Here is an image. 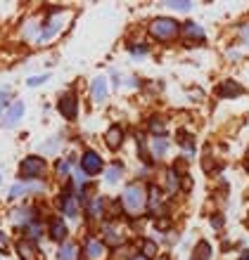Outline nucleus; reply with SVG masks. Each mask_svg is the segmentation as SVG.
Listing matches in <instances>:
<instances>
[{"label": "nucleus", "mask_w": 249, "mask_h": 260, "mask_svg": "<svg viewBox=\"0 0 249 260\" xmlns=\"http://www.w3.org/2000/svg\"><path fill=\"white\" fill-rule=\"evenodd\" d=\"M147 31H150V36H152L154 41L169 43V41H173V38H178L180 26H178V21L171 19V17H159V19H154L152 24H150Z\"/></svg>", "instance_id": "1"}, {"label": "nucleus", "mask_w": 249, "mask_h": 260, "mask_svg": "<svg viewBox=\"0 0 249 260\" xmlns=\"http://www.w3.org/2000/svg\"><path fill=\"white\" fill-rule=\"evenodd\" d=\"M147 206V194L140 182H133L124 189V211L128 213H140Z\"/></svg>", "instance_id": "2"}, {"label": "nucleus", "mask_w": 249, "mask_h": 260, "mask_svg": "<svg viewBox=\"0 0 249 260\" xmlns=\"http://www.w3.org/2000/svg\"><path fill=\"white\" fill-rule=\"evenodd\" d=\"M45 168H48V164H45L43 156H26L19 166V178L24 180V182H34V180L43 178Z\"/></svg>", "instance_id": "3"}, {"label": "nucleus", "mask_w": 249, "mask_h": 260, "mask_svg": "<svg viewBox=\"0 0 249 260\" xmlns=\"http://www.w3.org/2000/svg\"><path fill=\"white\" fill-rule=\"evenodd\" d=\"M57 109L62 114L67 121H74L78 116V97L74 90H67L62 97H60V102H57Z\"/></svg>", "instance_id": "4"}, {"label": "nucleus", "mask_w": 249, "mask_h": 260, "mask_svg": "<svg viewBox=\"0 0 249 260\" xmlns=\"http://www.w3.org/2000/svg\"><path fill=\"white\" fill-rule=\"evenodd\" d=\"M102 158H100V154L93 149H86L81 156V171L86 173V175H97V173H102Z\"/></svg>", "instance_id": "5"}, {"label": "nucleus", "mask_w": 249, "mask_h": 260, "mask_svg": "<svg viewBox=\"0 0 249 260\" xmlns=\"http://www.w3.org/2000/svg\"><path fill=\"white\" fill-rule=\"evenodd\" d=\"M17 255H19L21 260H43L41 248L36 246V241H31V239L17 241Z\"/></svg>", "instance_id": "6"}, {"label": "nucleus", "mask_w": 249, "mask_h": 260, "mask_svg": "<svg viewBox=\"0 0 249 260\" xmlns=\"http://www.w3.org/2000/svg\"><path fill=\"white\" fill-rule=\"evenodd\" d=\"M24 116V102H12L7 107V111L3 114V125L12 128L14 123H19V118Z\"/></svg>", "instance_id": "7"}, {"label": "nucleus", "mask_w": 249, "mask_h": 260, "mask_svg": "<svg viewBox=\"0 0 249 260\" xmlns=\"http://www.w3.org/2000/svg\"><path fill=\"white\" fill-rule=\"evenodd\" d=\"M60 206H62V211H64L67 218H78V199L74 197L69 189L62 192V197H60Z\"/></svg>", "instance_id": "8"}, {"label": "nucleus", "mask_w": 249, "mask_h": 260, "mask_svg": "<svg viewBox=\"0 0 249 260\" xmlns=\"http://www.w3.org/2000/svg\"><path fill=\"white\" fill-rule=\"evenodd\" d=\"M48 234L52 241H67V234H69V230H67V225H64L62 218H52L48 225Z\"/></svg>", "instance_id": "9"}, {"label": "nucleus", "mask_w": 249, "mask_h": 260, "mask_svg": "<svg viewBox=\"0 0 249 260\" xmlns=\"http://www.w3.org/2000/svg\"><path fill=\"white\" fill-rule=\"evenodd\" d=\"M216 95L218 97H240V95H244V88L240 85L237 81H223L218 88H216Z\"/></svg>", "instance_id": "10"}, {"label": "nucleus", "mask_w": 249, "mask_h": 260, "mask_svg": "<svg viewBox=\"0 0 249 260\" xmlns=\"http://www.w3.org/2000/svg\"><path fill=\"white\" fill-rule=\"evenodd\" d=\"M104 142H107V147L109 149H119L121 144H124V128L121 125H109V130L104 133Z\"/></svg>", "instance_id": "11"}, {"label": "nucleus", "mask_w": 249, "mask_h": 260, "mask_svg": "<svg viewBox=\"0 0 249 260\" xmlns=\"http://www.w3.org/2000/svg\"><path fill=\"white\" fill-rule=\"evenodd\" d=\"M43 182H19L10 189V199H17L21 194H36V192H43Z\"/></svg>", "instance_id": "12"}, {"label": "nucleus", "mask_w": 249, "mask_h": 260, "mask_svg": "<svg viewBox=\"0 0 249 260\" xmlns=\"http://www.w3.org/2000/svg\"><path fill=\"white\" fill-rule=\"evenodd\" d=\"M104 253H107L104 241H97V239H88V241H86V255H88L90 260H102Z\"/></svg>", "instance_id": "13"}, {"label": "nucleus", "mask_w": 249, "mask_h": 260, "mask_svg": "<svg viewBox=\"0 0 249 260\" xmlns=\"http://www.w3.org/2000/svg\"><path fill=\"white\" fill-rule=\"evenodd\" d=\"M62 28V19H50L48 24H43V31L38 34V38L36 41L38 43H48L52 36H57V31Z\"/></svg>", "instance_id": "14"}, {"label": "nucleus", "mask_w": 249, "mask_h": 260, "mask_svg": "<svg viewBox=\"0 0 249 260\" xmlns=\"http://www.w3.org/2000/svg\"><path fill=\"white\" fill-rule=\"evenodd\" d=\"M180 36H185V38H192V41H204V28L200 24H195V21H187L180 26Z\"/></svg>", "instance_id": "15"}, {"label": "nucleus", "mask_w": 249, "mask_h": 260, "mask_svg": "<svg viewBox=\"0 0 249 260\" xmlns=\"http://www.w3.org/2000/svg\"><path fill=\"white\" fill-rule=\"evenodd\" d=\"M90 90H93V100L95 102H104L107 100V81H104V76H97L93 85H90Z\"/></svg>", "instance_id": "16"}, {"label": "nucleus", "mask_w": 249, "mask_h": 260, "mask_svg": "<svg viewBox=\"0 0 249 260\" xmlns=\"http://www.w3.org/2000/svg\"><path fill=\"white\" fill-rule=\"evenodd\" d=\"M86 211H88V215L93 220L102 218V213H104V199L102 197H93L88 204H86Z\"/></svg>", "instance_id": "17"}, {"label": "nucleus", "mask_w": 249, "mask_h": 260, "mask_svg": "<svg viewBox=\"0 0 249 260\" xmlns=\"http://www.w3.org/2000/svg\"><path fill=\"white\" fill-rule=\"evenodd\" d=\"M57 260H78V246L74 241H64L62 246H60Z\"/></svg>", "instance_id": "18"}, {"label": "nucleus", "mask_w": 249, "mask_h": 260, "mask_svg": "<svg viewBox=\"0 0 249 260\" xmlns=\"http://www.w3.org/2000/svg\"><path fill=\"white\" fill-rule=\"evenodd\" d=\"M159 204H161L159 185H157V182H150V185H147V206H150V211H157Z\"/></svg>", "instance_id": "19"}, {"label": "nucleus", "mask_w": 249, "mask_h": 260, "mask_svg": "<svg viewBox=\"0 0 249 260\" xmlns=\"http://www.w3.org/2000/svg\"><path fill=\"white\" fill-rule=\"evenodd\" d=\"M192 260H211V244L209 241H197V246L192 251Z\"/></svg>", "instance_id": "20"}, {"label": "nucleus", "mask_w": 249, "mask_h": 260, "mask_svg": "<svg viewBox=\"0 0 249 260\" xmlns=\"http://www.w3.org/2000/svg\"><path fill=\"white\" fill-rule=\"evenodd\" d=\"M41 234H43L41 220H31L29 225H24V237H26V239L36 241V239H41Z\"/></svg>", "instance_id": "21"}, {"label": "nucleus", "mask_w": 249, "mask_h": 260, "mask_svg": "<svg viewBox=\"0 0 249 260\" xmlns=\"http://www.w3.org/2000/svg\"><path fill=\"white\" fill-rule=\"evenodd\" d=\"M150 144H152V158H164L166 156V151H169V142H166L164 137L157 135Z\"/></svg>", "instance_id": "22"}, {"label": "nucleus", "mask_w": 249, "mask_h": 260, "mask_svg": "<svg viewBox=\"0 0 249 260\" xmlns=\"http://www.w3.org/2000/svg\"><path fill=\"white\" fill-rule=\"evenodd\" d=\"M102 237H104V244H109V246H119L121 241H124V237H119L117 230L112 225H104L102 227Z\"/></svg>", "instance_id": "23"}, {"label": "nucleus", "mask_w": 249, "mask_h": 260, "mask_svg": "<svg viewBox=\"0 0 249 260\" xmlns=\"http://www.w3.org/2000/svg\"><path fill=\"white\" fill-rule=\"evenodd\" d=\"M178 185H180V180H178V168L173 166V168H169L166 171V189L169 192H178Z\"/></svg>", "instance_id": "24"}, {"label": "nucleus", "mask_w": 249, "mask_h": 260, "mask_svg": "<svg viewBox=\"0 0 249 260\" xmlns=\"http://www.w3.org/2000/svg\"><path fill=\"white\" fill-rule=\"evenodd\" d=\"M140 255L145 260L154 258V255H157V244H154L152 239H143L140 241Z\"/></svg>", "instance_id": "25"}, {"label": "nucleus", "mask_w": 249, "mask_h": 260, "mask_svg": "<svg viewBox=\"0 0 249 260\" xmlns=\"http://www.w3.org/2000/svg\"><path fill=\"white\" fill-rule=\"evenodd\" d=\"M192 142H195V137L190 135V133H185V130H178V144H180V147H185L187 151H192L195 149Z\"/></svg>", "instance_id": "26"}, {"label": "nucleus", "mask_w": 249, "mask_h": 260, "mask_svg": "<svg viewBox=\"0 0 249 260\" xmlns=\"http://www.w3.org/2000/svg\"><path fill=\"white\" fill-rule=\"evenodd\" d=\"M121 173H124V166L117 164V166H112L109 171H107V175H104V178H107V182H109V185H114V182L119 180V175H121Z\"/></svg>", "instance_id": "27"}, {"label": "nucleus", "mask_w": 249, "mask_h": 260, "mask_svg": "<svg viewBox=\"0 0 249 260\" xmlns=\"http://www.w3.org/2000/svg\"><path fill=\"white\" fill-rule=\"evenodd\" d=\"M69 173H71V161H57V175L60 178H69Z\"/></svg>", "instance_id": "28"}, {"label": "nucleus", "mask_w": 249, "mask_h": 260, "mask_svg": "<svg viewBox=\"0 0 249 260\" xmlns=\"http://www.w3.org/2000/svg\"><path fill=\"white\" fill-rule=\"evenodd\" d=\"M50 78V74H41V76H31V78H29L26 81V85L29 88H38V85H43V83L48 81Z\"/></svg>", "instance_id": "29"}, {"label": "nucleus", "mask_w": 249, "mask_h": 260, "mask_svg": "<svg viewBox=\"0 0 249 260\" xmlns=\"http://www.w3.org/2000/svg\"><path fill=\"white\" fill-rule=\"evenodd\" d=\"M150 130H152L154 135H157V133H164V121H161L159 116L150 118Z\"/></svg>", "instance_id": "30"}, {"label": "nucleus", "mask_w": 249, "mask_h": 260, "mask_svg": "<svg viewBox=\"0 0 249 260\" xmlns=\"http://www.w3.org/2000/svg\"><path fill=\"white\" fill-rule=\"evenodd\" d=\"M7 100H10V90L3 88V90H0V114H3V111H7V107H10V104H7Z\"/></svg>", "instance_id": "31"}, {"label": "nucleus", "mask_w": 249, "mask_h": 260, "mask_svg": "<svg viewBox=\"0 0 249 260\" xmlns=\"http://www.w3.org/2000/svg\"><path fill=\"white\" fill-rule=\"evenodd\" d=\"M166 5L176 7V10H190V7H192V3H185V0H169Z\"/></svg>", "instance_id": "32"}, {"label": "nucleus", "mask_w": 249, "mask_h": 260, "mask_svg": "<svg viewBox=\"0 0 249 260\" xmlns=\"http://www.w3.org/2000/svg\"><path fill=\"white\" fill-rule=\"evenodd\" d=\"M50 144H43V151H45V154H52V151L57 149V140H48Z\"/></svg>", "instance_id": "33"}, {"label": "nucleus", "mask_w": 249, "mask_h": 260, "mask_svg": "<svg viewBox=\"0 0 249 260\" xmlns=\"http://www.w3.org/2000/svg\"><path fill=\"white\" fill-rule=\"evenodd\" d=\"M131 52L133 55H147V45H133Z\"/></svg>", "instance_id": "34"}, {"label": "nucleus", "mask_w": 249, "mask_h": 260, "mask_svg": "<svg viewBox=\"0 0 249 260\" xmlns=\"http://www.w3.org/2000/svg\"><path fill=\"white\" fill-rule=\"evenodd\" d=\"M211 227L221 230V227H223V215H214V218H211Z\"/></svg>", "instance_id": "35"}, {"label": "nucleus", "mask_w": 249, "mask_h": 260, "mask_svg": "<svg viewBox=\"0 0 249 260\" xmlns=\"http://www.w3.org/2000/svg\"><path fill=\"white\" fill-rule=\"evenodd\" d=\"M5 241H7V239H5V234L0 232V244H5Z\"/></svg>", "instance_id": "36"}, {"label": "nucleus", "mask_w": 249, "mask_h": 260, "mask_svg": "<svg viewBox=\"0 0 249 260\" xmlns=\"http://www.w3.org/2000/svg\"><path fill=\"white\" fill-rule=\"evenodd\" d=\"M242 260H249V251H244L242 253Z\"/></svg>", "instance_id": "37"}, {"label": "nucleus", "mask_w": 249, "mask_h": 260, "mask_svg": "<svg viewBox=\"0 0 249 260\" xmlns=\"http://www.w3.org/2000/svg\"><path fill=\"white\" fill-rule=\"evenodd\" d=\"M247 161H249V149H247Z\"/></svg>", "instance_id": "38"}, {"label": "nucleus", "mask_w": 249, "mask_h": 260, "mask_svg": "<svg viewBox=\"0 0 249 260\" xmlns=\"http://www.w3.org/2000/svg\"><path fill=\"white\" fill-rule=\"evenodd\" d=\"M135 260H145V258H135Z\"/></svg>", "instance_id": "39"}, {"label": "nucleus", "mask_w": 249, "mask_h": 260, "mask_svg": "<svg viewBox=\"0 0 249 260\" xmlns=\"http://www.w3.org/2000/svg\"><path fill=\"white\" fill-rule=\"evenodd\" d=\"M161 260H169V258H161Z\"/></svg>", "instance_id": "40"}, {"label": "nucleus", "mask_w": 249, "mask_h": 260, "mask_svg": "<svg viewBox=\"0 0 249 260\" xmlns=\"http://www.w3.org/2000/svg\"><path fill=\"white\" fill-rule=\"evenodd\" d=\"M247 171H249V166H247Z\"/></svg>", "instance_id": "41"}, {"label": "nucleus", "mask_w": 249, "mask_h": 260, "mask_svg": "<svg viewBox=\"0 0 249 260\" xmlns=\"http://www.w3.org/2000/svg\"><path fill=\"white\" fill-rule=\"evenodd\" d=\"M0 180H3V178H0Z\"/></svg>", "instance_id": "42"}]
</instances>
